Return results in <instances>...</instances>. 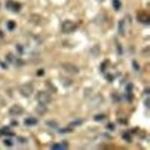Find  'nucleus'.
<instances>
[{
  "label": "nucleus",
  "instance_id": "f8f14e48",
  "mask_svg": "<svg viewBox=\"0 0 150 150\" xmlns=\"http://www.w3.org/2000/svg\"><path fill=\"white\" fill-rule=\"evenodd\" d=\"M52 149H56V150H61V149H67L66 146L64 145V144H60V143H56V144H54V145L53 146V147H52Z\"/></svg>",
  "mask_w": 150,
  "mask_h": 150
},
{
  "label": "nucleus",
  "instance_id": "4468645a",
  "mask_svg": "<svg viewBox=\"0 0 150 150\" xmlns=\"http://www.w3.org/2000/svg\"><path fill=\"white\" fill-rule=\"evenodd\" d=\"M16 27V23L14 21H10L7 23V28L9 31H13Z\"/></svg>",
  "mask_w": 150,
  "mask_h": 150
},
{
  "label": "nucleus",
  "instance_id": "f3484780",
  "mask_svg": "<svg viewBox=\"0 0 150 150\" xmlns=\"http://www.w3.org/2000/svg\"><path fill=\"white\" fill-rule=\"evenodd\" d=\"M73 130L71 129V128H62V129H60L59 131V132L61 134H66V133H71L72 132Z\"/></svg>",
  "mask_w": 150,
  "mask_h": 150
},
{
  "label": "nucleus",
  "instance_id": "4be33fe9",
  "mask_svg": "<svg viewBox=\"0 0 150 150\" xmlns=\"http://www.w3.org/2000/svg\"><path fill=\"white\" fill-rule=\"evenodd\" d=\"M5 144L6 146H11L13 145V143L11 142V140H5Z\"/></svg>",
  "mask_w": 150,
  "mask_h": 150
},
{
  "label": "nucleus",
  "instance_id": "b1692460",
  "mask_svg": "<svg viewBox=\"0 0 150 150\" xmlns=\"http://www.w3.org/2000/svg\"><path fill=\"white\" fill-rule=\"evenodd\" d=\"M17 50H19V52H20V53H23V52H22L23 51V48H22V47L21 46V45H17Z\"/></svg>",
  "mask_w": 150,
  "mask_h": 150
},
{
  "label": "nucleus",
  "instance_id": "6e6552de",
  "mask_svg": "<svg viewBox=\"0 0 150 150\" xmlns=\"http://www.w3.org/2000/svg\"><path fill=\"white\" fill-rule=\"evenodd\" d=\"M35 111L37 113H38L41 116H43V115H45V113L47 111V108L46 107V104H38V105L35 108Z\"/></svg>",
  "mask_w": 150,
  "mask_h": 150
},
{
  "label": "nucleus",
  "instance_id": "5701e85b",
  "mask_svg": "<svg viewBox=\"0 0 150 150\" xmlns=\"http://www.w3.org/2000/svg\"><path fill=\"white\" fill-rule=\"evenodd\" d=\"M37 74L38 76H43V74H45V71H44V70H43V69H40V70L38 71Z\"/></svg>",
  "mask_w": 150,
  "mask_h": 150
},
{
  "label": "nucleus",
  "instance_id": "393cba45",
  "mask_svg": "<svg viewBox=\"0 0 150 150\" xmlns=\"http://www.w3.org/2000/svg\"><path fill=\"white\" fill-rule=\"evenodd\" d=\"M82 122H71V125H80L82 124Z\"/></svg>",
  "mask_w": 150,
  "mask_h": 150
},
{
  "label": "nucleus",
  "instance_id": "412c9836",
  "mask_svg": "<svg viewBox=\"0 0 150 150\" xmlns=\"http://www.w3.org/2000/svg\"><path fill=\"white\" fill-rule=\"evenodd\" d=\"M123 139L125 140H127V141L130 142V140H131V137H130L129 134H125L124 135H123Z\"/></svg>",
  "mask_w": 150,
  "mask_h": 150
},
{
  "label": "nucleus",
  "instance_id": "a211bd4d",
  "mask_svg": "<svg viewBox=\"0 0 150 150\" xmlns=\"http://www.w3.org/2000/svg\"><path fill=\"white\" fill-rule=\"evenodd\" d=\"M104 119H105L104 115H97V116H95V120H96V121H101V120H104Z\"/></svg>",
  "mask_w": 150,
  "mask_h": 150
},
{
  "label": "nucleus",
  "instance_id": "7ed1b4c3",
  "mask_svg": "<svg viewBox=\"0 0 150 150\" xmlns=\"http://www.w3.org/2000/svg\"><path fill=\"white\" fill-rule=\"evenodd\" d=\"M62 68H63L64 71L71 74H77L80 72V69L77 66H76L74 64L70 63V62H65V63L62 64Z\"/></svg>",
  "mask_w": 150,
  "mask_h": 150
},
{
  "label": "nucleus",
  "instance_id": "6ab92c4d",
  "mask_svg": "<svg viewBox=\"0 0 150 150\" xmlns=\"http://www.w3.org/2000/svg\"><path fill=\"white\" fill-rule=\"evenodd\" d=\"M132 65H133V68L134 70L139 71V69H140V66H139L138 63H137L136 61H133V62H132Z\"/></svg>",
  "mask_w": 150,
  "mask_h": 150
},
{
  "label": "nucleus",
  "instance_id": "39448f33",
  "mask_svg": "<svg viewBox=\"0 0 150 150\" xmlns=\"http://www.w3.org/2000/svg\"><path fill=\"white\" fill-rule=\"evenodd\" d=\"M24 112V109L19 104H14L9 109V114L11 116H21Z\"/></svg>",
  "mask_w": 150,
  "mask_h": 150
},
{
  "label": "nucleus",
  "instance_id": "20e7f679",
  "mask_svg": "<svg viewBox=\"0 0 150 150\" xmlns=\"http://www.w3.org/2000/svg\"><path fill=\"white\" fill-rule=\"evenodd\" d=\"M33 87L30 84H24L20 88V92L23 97L29 98L32 96L33 92Z\"/></svg>",
  "mask_w": 150,
  "mask_h": 150
},
{
  "label": "nucleus",
  "instance_id": "a878e982",
  "mask_svg": "<svg viewBox=\"0 0 150 150\" xmlns=\"http://www.w3.org/2000/svg\"><path fill=\"white\" fill-rule=\"evenodd\" d=\"M149 98H146V101H144V104H146V106L147 108H149Z\"/></svg>",
  "mask_w": 150,
  "mask_h": 150
},
{
  "label": "nucleus",
  "instance_id": "ddd939ff",
  "mask_svg": "<svg viewBox=\"0 0 150 150\" xmlns=\"http://www.w3.org/2000/svg\"><path fill=\"white\" fill-rule=\"evenodd\" d=\"M72 80H70L69 78H63V80H62V83L64 86L65 87H68V86H70L72 84Z\"/></svg>",
  "mask_w": 150,
  "mask_h": 150
},
{
  "label": "nucleus",
  "instance_id": "423d86ee",
  "mask_svg": "<svg viewBox=\"0 0 150 150\" xmlns=\"http://www.w3.org/2000/svg\"><path fill=\"white\" fill-rule=\"evenodd\" d=\"M21 5L19 2H15L14 1L9 0L6 3V8L8 10L11 11L13 12H19L21 9Z\"/></svg>",
  "mask_w": 150,
  "mask_h": 150
},
{
  "label": "nucleus",
  "instance_id": "f03ea898",
  "mask_svg": "<svg viewBox=\"0 0 150 150\" xmlns=\"http://www.w3.org/2000/svg\"><path fill=\"white\" fill-rule=\"evenodd\" d=\"M37 99L40 104H47L52 101V97L50 94L45 91H41L38 93Z\"/></svg>",
  "mask_w": 150,
  "mask_h": 150
},
{
  "label": "nucleus",
  "instance_id": "dca6fc26",
  "mask_svg": "<svg viewBox=\"0 0 150 150\" xmlns=\"http://www.w3.org/2000/svg\"><path fill=\"white\" fill-rule=\"evenodd\" d=\"M119 31L122 35H124L125 31V23L124 21H122L119 23Z\"/></svg>",
  "mask_w": 150,
  "mask_h": 150
},
{
  "label": "nucleus",
  "instance_id": "2eb2a0df",
  "mask_svg": "<svg viewBox=\"0 0 150 150\" xmlns=\"http://www.w3.org/2000/svg\"><path fill=\"white\" fill-rule=\"evenodd\" d=\"M121 2L120 0H112V6L115 8V10L118 11L121 8Z\"/></svg>",
  "mask_w": 150,
  "mask_h": 150
},
{
  "label": "nucleus",
  "instance_id": "9b49d317",
  "mask_svg": "<svg viewBox=\"0 0 150 150\" xmlns=\"http://www.w3.org/2000/svg\"><path fill=\"white\" fill-rule=\"evenodd\" d=\"M0 134L5 136H14V134L11 133L8 128H3L0 129Z\"/></svg>",
  "mask_w": 150,
  "mask_h": 150
},
{
  "label": "nucleus",
  "instance_id": "aec40b11",
  "mask_svg": "<svg viewBox=\"0 0 150 150\" xmlns=\"http://www.w3.org/2000/svg\"><path fill=\"white\" fill-rule=\"evenodd\" d=\"M132 89H133V85L131 83H129L126 86V91L128 92H131V91H132Z\"/></svg>",
  "mask_w": 150,
  "mask_h": 150
},
{
  "label": "nucleus",
  "instance_id": "9d476101",
  "mask_svg": "<svg viewBox=\"0 0 150 150\" xmlns=\"http://www.w3.org/2000/svg\"><path fill=\"white\" fill-rule=\"evenodd\" d=\"M6 59H7V61L11 64H16V62H17V59H16L14 55L12 54V53H8V54L6 56Z\"/></svg>",
  "mask_w": 150,
  "mask_h": 150
},
{
  "label": "nucleus",
  "instance_id": "f257e3e1",
  "mask_svg": "<svg viewBox=\"0 0 150 150\" xmlns=\"http://www.w3.org/2000/svg\"><path fill=\"white\" fill-rule=\"evenodd\" d=\"M77 29V25L71 21H65L62 25V31L65 34L74 33Z\"/></svg>",
  "mask_w": 150,
  "mask_h": 150
},
{
  "label": "nucleus",
  "instance_id": "1a4fd4ad",
  "mask_svg": "<svg viewBox=\"0 0 150 150\" xmlns=\"http://www.w3.org/2000/svg\"><path fill=\"white\" fill-rule=\"evenodd\" d=\"M38 122V121L37 119L33 117H29L24 120V123L27 126H33V125H37Z\"/></svg>",
  "mask_w": 150,
  "mask_h": 150
},
{
  "label": "nucleus",
  "instance_id": "0eeeda50",
  "mask_svg": "<svg viewBox=\"0 0 150 150\" xmlns=\"http://www.w3.org/2000/svg\"><path fill=\"white\" fill-rule=\"evenodd\" d=\"M137 19L139 22L143 24H149L150 23V17L146 14H139Z\"/></svg>",
  "mask_w": 150,
  "mask_h": 150
}]
</instances>
